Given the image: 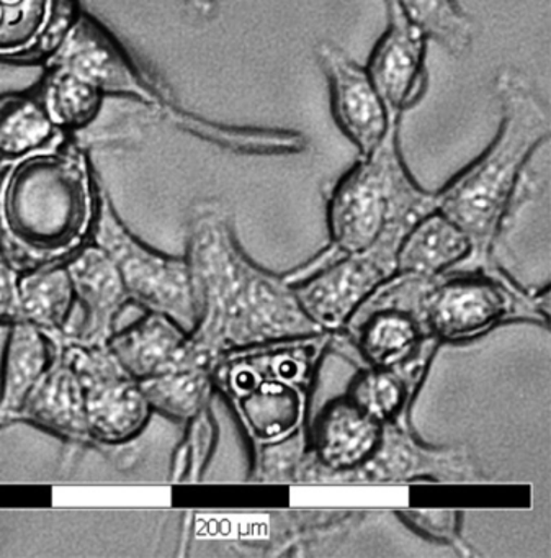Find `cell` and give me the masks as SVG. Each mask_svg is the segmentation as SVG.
<instances>
[{"label": "cell", "mask_w": 551, "mask_h": 558, "mask_svg": "<svg viewBox=\"0 0 551 558\" xmlns=\"http://www.w3.org/2000/svg\"><path fill=\"white\" fill-rule=\"evenodd\" d=\"M388 27L378 40L367 71L390 117H403L417 106L427 87V37L401 11L396 0H384Z\"/></svg>", "instance_id": "14"}, {"label": "cell", "mask_w": 551, "mask_h": 558, "mask_svg": "<svg viewBox=\"0 0 551 558\" xmlns=\"http://www.w3.org/2000/svg\"><path fill=\"white\" fill-rule=\"evenodd\" d=\"M397 515L406 524V527L416 532L420 537L436 542V544L449 545L463 557L476 555L460 534L462 511L458 509H400Z\"/></svg>", "instance_id": "30"}, {"label": "cell", "mask_w": 551, "mask_h": 558, "mask_svg": "<svg viewBox=\"0 0 551 558\" xmlns=\"http://www.w3.org/2000/svg\"><path fill=\"white\" fill-rule=\"evenodd\" d=\"M383 423L347 393L326 401L308 421V453L299 482L347 483L377 452Z\"/></svg>", "instance_id": "11"}, {"label": "cell", "mask_w": 551, "mask_h": 558, "mask_svg": "<svg viewBox=\"0 0 551 558\" xmlns=\"http://www.w3.org/2000/svg\"><path fill=\"white\" fill-rule=\"evenodd\" d=\"M185 260L198 313L188 336L208 364L240 349L325 332L306 315L285 277L247 257L220 202L192 208Z\"/></svg>", "instance_id": "1"}, {"label": "cell", "mask_w": 551, "mask_h": 558, "mask_svg": "<svg viewBox=\"0 0 551 558\" xmlns=\"http://www.w3.org/2000/svg\"><path fill=\"white\" fill-rule=\"evenodd\" d=\"M76 11L74 0H0V60L45 57Z\"/></svg>", "instance_id": "19"}, {"label": "cell", "mask_w": 551, "mask_h": 558, "mask_svg": "<svg viewBox=\"0 0 551 558\" xmlns=\"http://www.w3.org/2000/svg\"><path fill=\"white\" fill-rule=\"evenodd\" d=\"M342 335L354 345L362 365L391 367L413 354L424 331L406 310L380 308L351 319Z\"/></svg>", "instance_id": "21"}, {"label": "cell", "mask_w": 551, "mask_h": 558, "mask_svg": "<svg viewBox=\"0 0 551 558\" xmlns=\"http://www.w3.org/2000/svg\"><path fill=\"white\" fill-rule=\"evenodd\" d=\"M184 437L172 457L171 480L174 483H198L207 470L218 442V424L211 407L187 421Z\"/></svg>", "instance_id": "29"}, {"label": "cell", "mask_w": 551, "mask_h": 558, "mask_svg": "<svg viewBox=\"0 0 551 558\" xmlns=\"http://www.w3.org/2000/svg\"><path fill=\"white\" fill-rule=\"evenodd\" d=\"M15 421L34 424L68 442L97 447L87 423L83 385L61 352V344L53 364L32 390Z\"/></svg>", "instance_id": "18"}, {"label": "cell", "mask_w": 551, "mask_h": 558, "mask_svg": "<svg viewBox=\"0 0 551 558\" xmlns=\"http://www.w3.org/2000/svg\"><path fill=\"white\" fill-rule=\"evenodd\" d=\"M44 58L45 68L68 74L103 99L126 97L158 112L168 104V99L133 64L113 35L79 9Z\"/></svg>", "instance_id": "8"}, {"label": "cell", "mask_w": 551, "mask_h": 558, "mask_svg": "<svg viewBox=\"0 0 551 558\" xmlns=\"http://www.w3.org/2000/svg\"><path fill=\"white\" fill-rule=\"evenodd\" d=\"M481 482L482 475L463 449L427 446L413 424L384 423L377 452L352 473L347 483Z\"/></svg>", "instance_id": "12"}, {"label": "cell", "mask_w": 551, "mask_h": 558, "mask_svg": "<svg viewBox=\"0 0 551 558\" xmlns=\"http://www.w3.org/2000/svg\"><path fill=\"white\" fill-rule=\"evenodd\" d=\"M58 135L37 90L0 97V162L35 151Z\"/></svg>", "instance_id": "26"}, {"label": "cell", "mask_w": 551, "mask_h": 558, "mask_svg": "<svg viewBox=\"0 0 551 558\" xmlns=\"http://www.w3.org/2000/svg\"><path fill=\"white\" fill-rule=\"evenodd\" d=\"M19 302L21 322L30 323L54 341H60L73 319L76 306L66 264L21 272Z\"/></svg>", "instance_id": "23"}, {"label": "cell", "mask_w": 551, "mask_h": 558, "mask_svg": "<svg viewBox=\"0 0 551 558\" xmlns=\"http://www.w3.org/2000/svg\"><path fill=\"white\" fill-rule=\"evenodd\" d=\"M401 119L391 120L380 145L332 185L326 201L329 244L290 276H302L380 241L403 243L411 228L436 210V192L414 181L400 148Z\"/></svg>", "instance_id": "5"}, {"label": "cell", "mask_w": 551, "mask_h": 558, "mask_svg": "<svg viewBox=\"0 0 551 558\" xmlns=\"http://www.w3.org/2000/svg\"><path fill=\"white\" fill-rule=\"evenodd\" d=\"M100 185L66 133L0 162V246L19 272L64 264L93 240Z\"/></svg>", "instance_id": "3"}, {"label": "cell", "mask_w": 551, "mask_h": 558, "mask_svg": "<svg viewBox=\"0 0 551 558\" xmlns=\"http://www.w3.org/2000/svg\"><path fill=\"white\" fill-rule=\"evenodd\" d=\"M413 24L445 48L453 57H463L472 47L473 24L456 0H396Z\"/></svg>", "instance_id": "28"}, {"label": "cell", "mask_w": 551, "mask_h": 558, "mask_svg": "<svg viewBox=\"0 0 551 558\" xmlns=\"http://www.w3.org/2000/svg\"><path fill=\"white\" fill-rule=\"evenodd\" d=\"M191 2L201 14H208V12H211V8H213V0H191Z\"/></svg>", "instance_id": "32"}, {"label": "cell", "mask_w": 551, "mask_h": 558, "mask_svg": "<svg viewBox=\"0 0 551 558\" xmlns=\"http://www.w3.org/2000/svg\"><path fill=\"white\" fill-rule=\"evenodd\" d=\"M162 116L168 117L169 122L179 129L200 136L208 143L230 149L241 155L279 156L296 155L305 151L306 138L298 132L276 129H240V126L220 125L208 122L194 113L185 112L179 107L166 104L162 107Z\"/></svg>", "instance_id": "24"}, {"label": "cell", "mask_w": 551, "mask_h": 558, "mask_svg": "<svg viewBox=\"0 0 551 558\" xmlns=\"http://www.w3.org/2000/svg\"><path fill=\"white\" fill-rule=\"evenodd\" d=\"M53 125L61 133L79 132L99 117L103 97L53 68H45L37 89Z\"/></svg>", "instance_id": "27"}, {"label": "cell", "mask_w": 551, "mask_h": 558, "mask_svg": "<svg viewBox=\"0 0 551 558\" xmlns=\"http://www.w3.org/2000/svg\"><path fill=\"white\" fill-rule=\"evenodd\" d=\"M321 70L331 89L332 112L344 135L357 146L360 156L370 155L390 129L380 94L368 74L347 53L331 41H322L316 48Z\"/></svg>", "instance_id": "15"}, {"label": "cell", "mask_w": 551, "mask_h": 558, "mask_svg": "<svg viewBox=\"0 0 551 558\" xmlns=\"http://www.w3.org/2000/svg\"><path fill=\"white\" fill-rule=\"evenodd\" d=\"M440 345L439 339L424 336L413 354L400 364L362 365L345 393L380 423L411 424V408Z\"/></svg>", "instance_id": "17"}, {"label": "cell", "mask_w": 551, "mask_h": 558, "mask_svg": "<svg viewBox=\"0 0 551 558\" xmlns=\"http://www.w3.org/2000/svg\"><path fill=\"white\" fill-rule=\"evenodd\" d=\"M60 342L30 323L11 325L0 384V426L15 423L32 390L57 357Z\"/></svg>", "instance_id": "20"}, {"label": "cell", "mask_w": 551, "mask_h": 558, "mask_svg": "<svg viewBox=\"0 0 551 558\" xmlns=\"http://www.w3.org/2000/svg\"><path fill=\"white\" fill-rule=\"evenodd\" d=\"M138 385L152 413L156 411L182 423L211 407L215 395L211 367L205 365L143 378Z\"/></svg>", "instance_id": "25"}, {"label": "cell", "mask_w": 551, "mask_h": 558, "mask_svg": "<svg viewBox=\"0 0 551 558\" xmlns=\"http://www.w3.org/2000/svg\"><path fill=\"white\" fill-rule=\"evenodd\" d=\"M81 318L61 336L60 344L103 348L130 300L115 264L93 241L66 260Z\"/></svg>", "instance_id": "13"}, {"label": "cell", "mask_w": 551, "mask_h": 558, "mask_svg": "<svg viewBox=\"0 0 551 558\" xmlns=\"http://www.w3.org/2000/svg\"><path fill=\"white\" fill-rule=\"evenodd\" d=\"M83 385L87 423L97 447L122 446L135 439L151 417L138 380L122 367L107 345L61 344Z\"/></svg>", "instance_id": "10"}, {"label": "cell", "mask_w": 551, "mask_h": 558, "mask_svg": "<svg viewBox=\"0 0 551 558\" xmlns=\"http://www.w3.org/2000/svg\"><path fill=\"white\" fill-rule=\"evenodd\" d=\"M19 279L21 272L8 260H0V325L11 326L21 322Z\"/></svg>", "instance_id": "31"}, {"label": "cell", "mask_w": 551, "mask_h": 558, "mask_svg": "<svg viewBox=\"0 0 551 558\" xmlns=\"http://www.w3.org/2000/svg\"><path fill=\"white\" fill-rule=\"evenodd\" d=\"M90 241L115 264L132 303L146 312L168 316L188 335L194 331L197 300L187 260L156 253L133 236L102 187Z\"/></svg>", "instance_id": "7"}, {"label": "cell", "mask_w": 551, "mask_h": 558, "mask_svg": "<svg viewBox=\"0 0 551 558\" xmlns=\"http://www.w3.org/2000/svg\"><path fill=\"white\" fill-rule=\"evenodd\" d=\"M335 335L319 332L228 352L211 367L215 391L226 400L250 450L306 429L322 359Z\"/></svg>", "instance_id": "4"}, {"label": "cell", "mask_w": 551, "mask_h": 558, "mask_svg": "<svg viewBox=\"0 0 551 558\" xmlns=\"http://www.w3.org/2000/svg\"><path fill=\"white\" fill-rule=\"evenodd\" d=\"M401 244L380 241L302 276H289L299 305L322 331L341 335L362 303L396 274Z\"/></svg>", "instance_id": "9"}, {"label": "cell", "mask_w": 551, "mask_h": 558, "mask_svg": "<svg viewBox=\"0 0 551 558\" xmlns=\"http://www.w3.org/2000/svg\"><path fill=\"white\" fill-rule=\"evenodd\" d=\"M468 254V238L436 208L404 236L397 251L396 274L433 279L455 269Z\"/></svg>", "instance_id": "22"}, {"label": "cell", "mask_w": 551, "mask_h": 558, "mask_svg": "<svg viewBox=\"0 0 551 558\" xmlns=\"http://www.w3.org/2000/svg\"><path fill=\"white\" fill-rule=\"evenodd\" d=\"M0 260H5L4 251H2V246H0Z\"/></svg>", "instance_id": "33"}, {"label": "cell", "mask_w": 551, "mask_h": 558, "mask_svg": "<svg viewBox=\"0 0 551 558\" xmlns=\"http://www.w3.org/2000/svg\"><path fill=\"white\" fill-rule=\"evenodd\" d=\"M107 348L136 380L195 365L213 367L194 351L188 332L161 313L146 312L135 325L115 331Z\"/></svg>", "instance_id": "16"}, {"label": "cell", "mask_w": 551, "mask_h": 558, "mask_svg": "<svg viewBox=\"0 0 551 558\" xmlns=\"http://www.w3.org/2000/svg\"><path fill=\"white\" fill-rule=\"evenodd\" d=\"M409 313L440 344L473 341L512 322L548 328L550 289L527 293L511 274L449 272L419 279Z\"/></svg>", "instance_id": "6"}, {"label": "cell", "mask_w": 551, "mask_h": 558, "mask_svg": "<svg viewBox=\"0 0 551 558\" xmlns=\"http://www.w3.org/2000/svg\"><path fill=\"white\" fill-rule=\"evenodd\" d=\"M494 86L501 104L494 140L436 192L437 210L469 241L468 257L450 272H504L495 250L534 185L528 165L550 140V113L521 73L502 70Z\"/></svg>", "instance_id": "2"}]
</instances>
